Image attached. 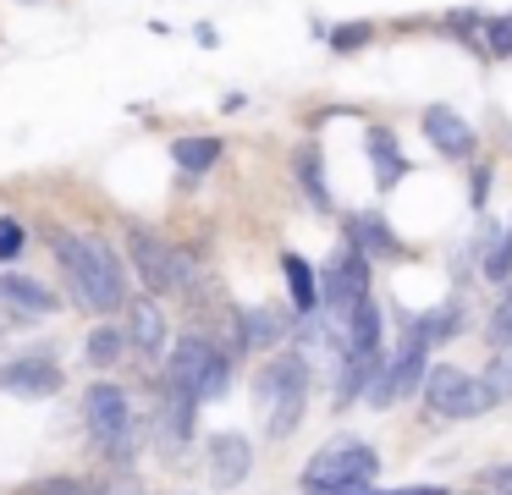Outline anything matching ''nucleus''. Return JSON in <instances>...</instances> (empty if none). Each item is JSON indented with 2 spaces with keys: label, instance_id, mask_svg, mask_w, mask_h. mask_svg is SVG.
<instances>
[{
  "label": "nucleus",
  "instance_id": "obj_5",
  "mask_svg": "<svg viewBox=\"0 0 512 495\" xmlns=\"http://www.w3.org/2000/svg\"><path fill=\"white\" fill-rule=\"evenodd\" d=\"M424 402H430L435 418H479L496 402V391H490L479 374L457 369V363H435L430 380H424Z\"/></svg>",
  "mask_w": 512,
  "mask_h": 495
},
{
  "label": "nucleus",
  "instance_id": "obj_12",
  "mask_svg": "<svg viewBox=\"0 0 512 495\" xmlns=\"http://www.w3.org/2000/svg\"><path fill=\"white\" fill-rule=\"evenodd\" d=\"M61 385V369L50 358H12L0 369V391H17V396H50Z\"/></svg>",
  "mask_w": 512,
  "mask_h": 495
},
{
  "label": "nucleus",
  "instance_id": "obj_27",
  "mask_svg": "<svg viewBox=\"0 0 512 495\" xmlns=\"http://www.w3.org/2000/svg\"><path fill=\"white\" fill-rule=\"evenodd\" d=\"M303 182H309V198L320 209H331V193H325V182H320V171H314V160H303Z\"/></svg>",
  "mask_w": 512,
  "mask_h": 495
},
{
  "label": "nucleus",
  "instance_id": "obj_11",
  "mask_svg": "<svg viewBox=\"0 0 512 495\" xmlns=\"http://www.w3.org/2000/svg\"><path fill=\"white\" fill-rule=\"evenodd\" d=\"M248 468H254V446H248L243 435H210V479L221 484V490L243 484Z\"/></svg>",
  "mask_w": 512,
  "mask_h": 495
},
{
  "label": "nucleus",
  "instance_id": "obj_17",
  "mask_svg": "<svg viewBox=\"0 0 512 495\" xmlns=\"http://www.w3.org/2000/svg\"><path fill=\"white\" fill-rule=\"evenodd\" d=\"M358 248H364V253H380V259H397V253H402V242L397 237H391V226H386V220H375V215H364V220H358Z\"/></svg>",
  "mask_w": 512,
  "mask_h": 495
},
{
  "label": "nucleus",
  "instance_id": "obj_28",
  "mask_svg": "<svg viewBox=\"0 0 512 495\" xmlns=\"http://www.w3.org/2000/svg\"><path fill=\"white\" fill-rule=\"evenodd\" d=\"M342 495H446L441 484H413V490H375V484H369V490H342Z\"/></svg>",
  "mask_w": 512,
  "mask_h": 495
},
{
  "label": "nucleus",
  "instance_id": "obj_19",
  "mask_svg": "<svg viewBox=\"0 0 512 495\" xmlns=\"http://www.w3.org/2000/svg\"><path fill=\"white\" fill-rule=\"evenodd\" d=\"M281 264H287V281H292V303H298V308H314V303H320V286H314V270H309V264H303L298 253H287Z\"/></svg>",
  "mask_w": 512,
  "mask_h": 495
},
{
  "label": "nucleus",
  "instance_id": "obj_9",
  "mask_svg": "<svg viewBox=\"0 0 512 495\" xmlns=\"http://www.w3.org/2000/svg\"><path fill=\"white\" fill-rule=\"evenodd\" d=\"M193 407H199V396L166 385V407H160V418H155V435H160V446H166L171 462L182 457V446H188V435H193Z\"/></svg>",
  "mask_w": 512,
  "mask_h": 495
},
{
  "label": "nucleus",
  "instance_id": "obj_7",
  "mask_svg": "<svg viewBox=\"0 0 512 495\" xmlns=\"http://www.w3.org/2000/svg\"><path fill=\"white\" fill-rule=\"evenodd\" d=\"M221 363H226V352L215 347L210 336H182L177 347H171V358H166V385H177V391H188V396L204 402Z\"/></svg>",
  "mask_w": 512,
  "mask_h": 495
},
{
  "label": "nucleus",
  "instance_id": "obj_1",
  "mask_svg": "<svg viewBox=\"0 0 512 495\" xmlns=\"http://www.w3.org/2000/svg\"><path fill=\"white\" fill-rule=\"evenodd\" d=\"M56 264L67 275L72 297H78L89 314H116L127 303V275H122V259L105 237H56Z\"/></svg>",
  "mask_w": 512,
  "mask_h": 495
},
{
  "label": "nucleus",
  "instance_id": "obj_20",
  "mask_svg": "<svg viewBox=\"0 0 512 495\" xmlns=\"http://www.w3.org/2000/svg\"><path fill=\"white\" fill-rule=\"evenodd\" d=\"M243 325H248V347H254V341L265 347V341H276L281 330H287V325H276V314H270V308H254V314H248Z\"/></svg>",
  "mask_w": 512,
  "mask_h": 495
},
{
  "label": "nucleus",
  "instance_id": "obj_29",
  "mask_svg": "<svg viewBox=\"0 0 512 495\" xmlns=\"http://www.w3.org/2000/svg\"><path fill=\"white\" fill-rule=\"evenodd\" d=\"M100 495H138V479H133V473H122V479H116V484H105Z\"/></svg>",
  "mask_w": 512,
  "mask_h": 495
},
{
  "label": "nucleus",
  "instance_id": "obj_18",
  "mask_svg": "<svg viewBox=\"0 0 512 495\" xmlns=\"http://www.w3.org/2000/svg\"><path fill=\"white\" fill-rule=\"evenodd\" d=\"M122 330H116V325H94V336H89V347H83V352H89V363H94V369H111V363L116 358H122Z\"/></svg>",
  "mask_w": 512,
  "mask_h": 495
},
{
  "label": "nucleus",
  "instance_id": "obj_15",
  "mask_svg": "<svg viewBox=\"0 0 512 495\" xmlns=\"http://www.w3.org/2000/svg\"><path fill=\"white\" fill-rule=\"evenodd\" d=\"M171 160H177V171H210L215 160H221V138H177L171 143Z\"/></svg>",
  "mask_w": 512,
  "mask_h": 495
},
{
  "label": "nucleus",
  "instance_id": "obj_14",
  "mask_svg": "<svg viewBox=\"0 0 512 495\" xmlns=\"http://www.w3.org/2000/svg\"><path fill=\"white\" fill-rule=\"evenodd\" d=\"M0 303H12L17 314H50V308H56V292L39 286L34 275H0Z\"/></svg>",
  "mask_w": 512,
  "mask_h": 495
},
{
  "label": "nucleus",
  "instance_id": "obj_24",
  "mask_svg": "<svg viewBox=\"0 0 512 495\" xmlns=\"http://www.w3.org/2000/svg\"><path fill=\"white\" fill-rule=\"evenodd\" d=\"M23 226H17V220H0V259H17V253H23Z\"/></svg>",
  "mask_w": 512,
  "mask_h": 495
},
{
  "label": "nucleus",
  "instance_id": "obj_16",
  "mask_svg": "<svg viewBox=\"0 0 512 495\" xmlns=\"http://www.w3.org/2000/svg\"><path fill=\"white\" fill-rule=\"evenodd\" d=\"M369 160H375V171H380V187H397L402 182V171H408V160L397 154V143H391V132H369Z\"/></svg>",
  "mask_w": 512,
  "mask_h": 495
},
{
  "label": "nucleus",
  "instance_id": "obj_26",
  "mask_svg": "<svg viewBox=\"0 0 512 495\" xmlns=\"http://www.w3.org/2000/svg\"><path fill=\"white\" fill-rule=\"evenodd\" d=\"M364 39H369V22H353V28H336L331 33L336 50H353V44H364Z\"/></svg>",
  "mask_w": 512,
  "mask_h": 495
},
{
  "label": "nucleus",
  "instance_id": "obj_6",
  "mask_svg": "<svg viewBox=\"0 0 512 495\" xmlns=\"http://www.w3.org/2000/svg\"><path fill=\"white\" fill-rule=\"evenodd\" d=\"M127 259H133V275L144 281V292H188L193 286V259L177 253L171 242L149 237V231L127 237Z\"/></svg>",
  "mask_w": 512,
  "mask_h": 495
},
{
  "label": "nucleus",
  "instance_id": "obj_8",
  "mask_svg": "<svg viewBox=\"0 0 512 495\" xmlns=\"http://www.w3.org/2000/svg\"><path fill=\"white\" fill-rule=\"evenodd\" d=\"M358 297H369V259L358 248H347L342 259L325 270V308H331L336 319L347 314V308L358 303Z\"/></svg>",
  "mask_w": 512,
  "mask_h": 495
},
{
  "label": "nucleus",
  "instance_id": "obj_23",
  "mask_svg": "<svg viewBox=\"0 0 512 495\" xmlns=\"http://www.w3.org/2000/svg\"><path fill=\"white\" fill-rule=\"evenodd\" d=\"M485 275H490V281H512V231L501 237V248L485 259Z\"/></svg>",
  "mask_w": 512,
  "mask_h": 495
},
{
  "label": "nucleus",
  "instance_id": "obj_4",
  "mask_svg": "<svg viewBox=\"0 0 512 495\" xmlns=\"http://www.w3.org/2000/svg\"><path fill=\"white\" fill-rule=\"evenodd\" d=\"M259 402H265V429L270 440H287L303 424V402H309V363L298 352H281L265 374H259Z\"/></svg>",
  "mask_w": 512,
  "mask_h": 495
},
{
  "label": "nucleus",
  "instance_id": "obj_3",
  "mask_svg": "<svg viewBox=\"0 0 512 495\" xmlns=\"http://www.w3.org/2000/svg\"><path fill=\"white\" fill-rule=\"evenodd\" d=\"M83 418H89L94 446H100L105 457L116 462V468H122V462H133V451H138V424H133V402H127L122 385L94 380L89 396H83Z\"/></svg>",
  "mask_w": 512,
  "mask_h": 495
},
{
  "label": "nucleus",
  "instance_id": "obj_10",
  "mask_svg": "<svg viewBox=\"0 0 512 495\" xmlns=\"http://www.w3.org/2000/svg\"><path fill=\"white\" fill-rule=\"evenodd\" d=\"M424 138H430L446 160H468V154H474V127H468L457 110H446V105L424 110Z\"/></svg>",
  "mask_w": 512,
  "mask_h": 495
},
{
  "label": "nucleus",
  "instance_id": "obj_25",
  "mask_svg": "<svg viewBox=\"0 0 512 495\" xmlns=\"http://www.w3.org/2000/svg\"><path fill=\"white\" fill-rule=\"evenodd\" d=\"M490 50H496V55H512V17H496V22H490Z\"/></svg>",
  "mask_w": 512,
  "mask_h": 495
},
{
  "label": "nucleus",
  "instance_id": "obj_2",
  "mask_svg": "<svg viewBox=\"0 0 512 495\" xmlns=\"http://www.w3.org/2000/svg\"><path fill=\"white\" fill-rule=\"evenodd\" d=\"M380 473V451L369 440H336V446L314 451L303 468V490L309 495H342V490H369Z\"/></svg>",
  "mask_w": 512,
  "mask_h": 495
},
{
  "label": "nucleus",
  "instance_id": "obj_13",
  "mask_svg": "<svg viewBox=\"0 0 512 495\" xmlns=\"http://www.w3.org/2000/svg\"><path fill=\"white\" fill-rule=\"evenodd\" d=\"M171 336L166 325V308L155 303V297H138V303H127V341H133L138 352H160Z\"/></svg>",
  "mask_w": 512,
  "mask_h": 495
},
{
  "label": "nucleus",
  "instance_id": "obj_21",
  "mask_svg": "<svg viewBox=\"0 0 512 495\" xmlns=\"http://www.w3.org/2000/svg\"><path fill=\"white\" fill-rule=\"evenodd\" d=\"M485 385L496 391V402H501V396H512V347H501V352H496V363H490Z\"/></svg>",
  "mask_w": 512,
  "mask_h": 495
},
{
  "label": "nucleus",
  "instance_id": "obj_22",
  "mask_svg": "<svg viewBox=\"0 0 512 495\" xmlns=\"http://www.w3.org/2000/svg\"><path fill=\"white\" fill-rule=\"evenodd\" d=\"M490 341H496V347H512V292L501 297L496 314H490Z\"/></svg>",
  "mask_w": 512,
  "mask_h": 495
}]
</instances>
